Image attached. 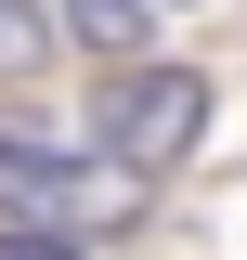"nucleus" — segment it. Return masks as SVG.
I'll use <instances>...</instances> for the list:
<instances>
[{
    "label": "nucleus",
    "mask_w": 247,
    "mask_h": 260,
    "mask_svg": "<svg viewBox=\"0 0 247 260\" xmlns=\"http://www.w3.org/2000/svg\"><path fill=\"white\" fill-rule=\"evenodd\" d=\"M0 208H26V221H52V234H117L130 208H143V169L130 156H65L39 130H0Z\"/></svg>",
    "instance_id": "obj_1"
},
{
    "label": "nucleus",
    "mask_w": 247,
    "mask_h": 260,
    "mask_svg": "<svg viewBox=\"0 0 247 260\" xmlns=\"http://www.w3.org/2000/svg\"><path fill=\"white\" fill-rule=\"evenodd\" d=\"M91 143L130 156L143 182H156V169H182L195 143H208V78H195V65H117L104 104H91Z\"/></svg>",
    "instance_id": "obj_2"
},
{
    "label": "nucleus",
    "mask_w": 247,
    "mask_h": 260,
    "mask_svg": "<svg viewBox=\"0 0 247 260\" xmlns=\"http://www.w3.org/2000/svg\"><path fill=\"white\" fill-rule=\"evenodd\" d=\"M65 26L91 39L104 65H130V52H143V0H65Z\"/></svg>",
    "instance_id": "obj_3"
},
{
    "label": "nucleus",
    "mask_w": 247,
    "mask_h": 260,
    "mask_svg": "<svg viewBox=\"0 0 247 260\" xmlns=\"http://www.w3.org/2000/svg\"><path fill=\"white\" fill-rule=\"evenodd\" d=\"M39 52H52V26H39L26 0H0V78H26V65H39Z\"/></svg>",
    "instance_id": "obj_4"
},
{
    "label": "nucleus",
    "mask_w": 247,
    "mask_h": 260,
    "mask_svg": "<svg viewBox=\"0 0 247 260\" xmlns=\"http://www.w3.org/2000/svg\"><path fill=\"white\" fill-rule=\"evenodd\" d=\"M0 260H78V234H52V221H13V234H0Z\"/></svg>",
    "instance_id": "obj_5"
}]
</instances>
